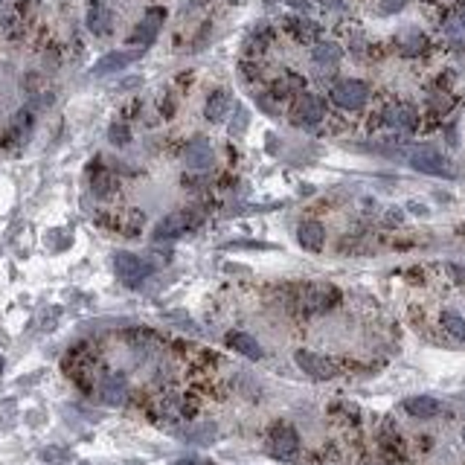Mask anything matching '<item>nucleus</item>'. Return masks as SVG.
I'll return each instance as SVG.
<instances>
[{
  "label": "nucleus",
  "mask_w": 465,
  "mask_h": 465,
  "mask_svg": "<svg viewBox=\"0 0 465 465\" xmlns=\"http://www.w3.org/2000/svg\"><path fill=\"white\" fill-rule=\"evenodd\" d=\"M366 97H369V90H366V84L358 82V79H344V82H337V84L332 87L334 105H337V108H346V111L363 108Z\"/></svg>",
  "instance_id": "nucleus-1"
},
{
  "label": "nucleus",
  "mask_w": 465,
  "mask_h": 465,
  "mask_svg": "<svg viewBox=\"0 0 465 465\" xmlns=\"http://www.w3.org/2000/svg\"><path fill=\"white\" fill-rule=\"evenodd\" d=\"M294 361L300 363V369L305 372V376H312L317 381H329L337 376V363H332L329 358L317 355V352H308V349H297L294 352Z\"/></svg>",
  "instance_id": "nucleus-2"
},
{
  "label": "nucleus",
  "mask_w": 465,
  "mask_h": 465,
  "mask_svg": "<svg viewBox=\"0 0 465 465\" xmlns=\"http://www.w3.org/2000/svg\"><path fill=\"white\" fill-rule=\"evenodd\" d=\"M180 160L186 169H192V172H207L215 160V154H212V146L207 140H190L183 146L180 151Z\"/></svg>",
  "instance_id": "nucleus-3"
},
{
  "label": "nucleus",
  "mask_w": 465,
  "mask_h": 465,
  "mask_svg": "<svg viewBox=\"0 0 465 465\" xmlns=\"http://www.w3.org/2000/svg\"><path fill=\"white\" fill-rule=\"evenodd\" d=\"M128 393H131V387H128V378L122 376V372H111V376H105L99 381V398L105 401V405H111V407L126 405Z\"/></svg>",
  "instance_id": "nucleus-4"
},
{
  "label": "nucleus",
  "mask_w": 465,
  "mask_h": 465,
  "mask_svg": "<svg viewBox=\"0 0 465 465\" xmlns=\"http://www.w3.org/2000/svg\"><path fill=\"white\" fill-rule=\"evenodd\" d=\"M410 166L416 172H425V175H437V177H451V166L442 154H437L433 148H416L410 154Z\"/></svg>",
  "instance_id": "nucleus-5"
},
{
  "label": "nucleus",
  "mask_w": 465,
  "mask_h": 465,
  "mask_svg": "<svg viewBox=\"0 0 465 465\" xmlns=\"http://www.w3.org/2000/svg\"><path fill=\"white\" fill-rule=\"evenodd\" d=\"M300 451V437H297V430L288 427V425H279L273 427L270 433V454L276 459H294Z\"/></svg>",
  "instance_id": "nucleus-6"
},
{
  "label": "nucleus",
  "mask_w": 465,
  "mask_h": 465,
  "mask_svg": "<svg viewBox=\"0 0 465 465\" xmlns=\"http://www.w3.org/2000/svg\"><path fill=\"white\" fill-rule=\"evenodd\" d=\"M294 116L302 126H317V122L326 116V108H323V99L314 97V93H302V97L294 102Z\"/></svg>",
  "instance_id": "nucleus-7"
},
{
  "label": "nucleus",
  "mask_w": 465,
  "mask_h": 465,
  "mask_svg": "<svg viewBox=\"0 0 465 465\" xmlns=\"http://www.w3.org/2000/svg\"><path fill=\"white\" fill-rule=\"evenodd\" d=\"M114 265H116V273H119V279H122L126 285H137L140 279L148 273V265L140 262V259L131 256V253H119Z\"/></svg>",
  "instance_id": "nucleus-8"
},
{
  "label": "nucleus",
  "mask_w": 465,
  "mask_h": 465,
  "mask_svg": "<svg viewBox=\"0 0 465 465\" xmlns=\"http://www.w3.org/2000/svg\"><path fill=\"white\" fill-rule=\"evenodd\" d=\"M230 111V93L227 90H215L207 97V105H204V116L209 122H221Z\"/></svg>",
  "instance_id": "nucleus-9"
},
{
  "label": "nucleus",
  "mask_w": 465,
  "mask_h": 465,
  "mask_svg": "<svg viewBox=\"0 0 465 465\" xmlns=\"http://www.w3.org/2000/svg\"><path fill=\"white\" fill-rule=\"evenodd\" d=\"M297 239L305 251H320L323 241H326V233H323V224L317 221H302L300 230H297Z\"/></svg>",
  "instance_id": "nucleus-10"
},
{
  "label": "nucleus",
  "mask_w": 465,
  "mask_h": 465,
  "mask_svg": "<svg viewBox=\"0 0 465 465\" xmlns=\"http://www.w3.org/2000/svg\"><path fill=\"white\" fill-rule=\"evenodd\" d=\"M405 410L416 419H430V416H437L439 413V401L433 398V395H413L405 401Z\"/></svg>",
  "instance_id": "nucleus-11"
},
{
  "label": "nucleus",
  "mask_w": 465,
  "mask_h": 465,
  "mask_svg": "<svg viewBox=\"0 0 465 465\" xmlns=\"http://www.w3.org/2000/svg\"><path fill=\"white\" fill-rule=\"evenodd\" d=\"M227 344L236 349V352H241V355H247L251 361H259L262 358V349H259V344L251 337V334H244V332H230L227 334Z\"/></svg>",
  "instance_id": "nucleus-12"
},
{
  "label": "nucleus",
  "mask_w": 465,
  "mask_h": 465,
  "mask_svg": "<svg viewBox=\"0 0 465 465\" xmlns=\"http://www.w3.org/2000/svg\"><path fill=\"white\" fill-rule=\"evenodd\" d=\"M334 302H337V291L334 288H314L312 294H305L308 312H329Z\"/></svg>",
  "instance_id": "nucleus-13"
},
{
  "label": "nucleus",
  "mask_w": 465,
  "mask_h": 465,
  "mask_svg": "<svg viewBox=\"0 0 465 465\" xmlns=\"http://www.w3.org/2000/svg\"><path fill=\"white\" fill-rule=\"evenodd\" d=\"M312 55H314V65H320V67H332V65H337V61H340L344 50H340L337 44H332V41H323V44L314 47Z\"/></svg>",
  "instance_id": "nucleus-14"
},
{
  "label": "nucleus",
  "mask_w": 465,
  "mask_h": 465,
  "mask_svg": "<svg viewBox=\"0 0 465 465\" xmlns=\"http://www.w3.org/2000/svg\"><path fill=\"white\" fill-rule=\"evenodd\" d=\"M387 122H390L393 128H410V126H413V111L405 108V105H401V108H393V111L387 114Z\"/></svg>",
  "instance_id": "nucleus-15"
},
{
  "label": "nucleus",
  "mask_w": 465,
  "mask_h": 465,
  "mask_svg": "<svg viewBox=\"0 0 465 465\" xmlns=\"http://www.w3.org/2000/svg\"><path fill=\"white\" fill-rule=\"evenodd\" d=\"M442 326H445V332H448L451 337H456V340H465V320H462L456 312H448V314H442Z\"/></svg>",
  "instance_id": "nucleus-16"
},
{
  "label": "nucleus",
  "mask_w": 465,
  "mask_h": 465,
  "mask_svg": "<svg viewBox=\"0 0 465 465\" xmlns=\"http://www.w3.org/2000/svg\"><path fill=\"white\" fill-rule=\"evenodd\" d=\"M244 122H247V114H244V111H236V119H233L230 131H233V134H239V131L244 128Z\"/></svg>",
  "instance_id": "nucleus-17"
},
{
  "label": "nucleus",
  "mask_w": 465,
  "mask_h": 465,
  "mask_svg": "<svg viewBox=\"0 0 465 465\" xmlns=\"http://www.w3.org/2000/svg\"><path fill=\"white\" fill-rule=\"evenodd\" d=\"M454 21L459 23V29H465V0H462V4H456V9H454Z\"/></svg>",
  "instance_id": "nucleus-18"
},
{
  "label": "nucleus",
  "mask_w": 465,
  "mask_h": 465,
  "mask_svg": "<svg viewBox=\"0 0 465 465\" xmlns=\"http://www.w3.org/2000/svg\"><path fill=\"white\" fill-rule=\"evenodd\" d=\"M177 465H212V462H201V459H180Z\"/></svg>",
  "instance_id": "nucleus-19"
},
{
  "label": "nucleus",
  "mask_w": 465,
  "mask_h": 465,
  "mask_svg": "<svg viewBox=\"0 0 465 465\" xmlns=\"http://www.w3.org/2000/svg\"><path fill=\"white\" fill-rule=\"evenodd\" d=\"M462 442H465V427H462Z\"/></svg>",
  "instance_id": "nucleus-20"
},
{
  "label": "nucleus",
  "mask_w": 465,
  "mask_h": 465,
  "mask_svg": "<svg viewBox=\"0 0 465 465\" xmlns=\"http://www.w3.org/2000/svg\"><path fill=\"white\" fill-rule=\"evenodd\" d=\"M462 233H465V227H462Z\"/></svg>",
  "instance_id": "nucleus-21"
}]
</instances>
